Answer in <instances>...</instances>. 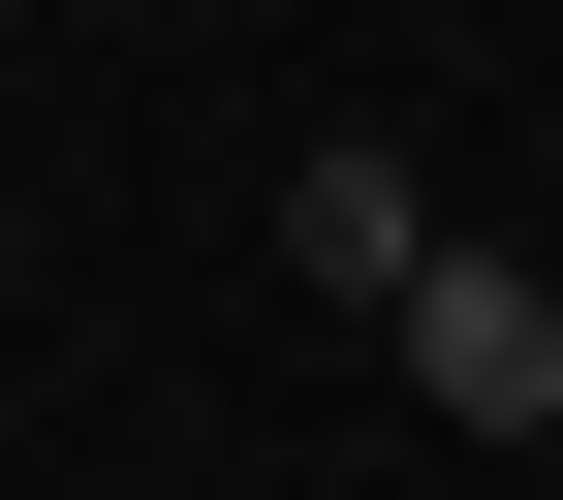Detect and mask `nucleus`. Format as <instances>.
<instances>
[{
    "mask_svg": "<svg viewBox=\"0 0 563 500\" xmlns=\"http://www.w3.org/2000/svg\"><path fill=\"white\" fill-rule=\"evenodd\" d=\"M376 344H407V407H439V438H563V281H532V251H470V220H439Z\"/></svg>",
    "mask_w": 563,
    "mask_h": 500,
    "instance_id": "obj_1",
    "label": "nucleus"
},
{
    "mask_svg": "<svg viewBox=\"0 0 563 500\" xmlns=\"http://www.w3.org/2000/svg\"><path fill=\"white\" fill-rule=\"evenodd\" d=\"M282 251H313V313H407V251H439V188H407L376 125H313V188H282Z\"/></svg>",
    "mask_w": 563,
    "mask_h": 500,
    "instance_id": "obj_2",
    "label": "nucleus"
}]
</instances>
